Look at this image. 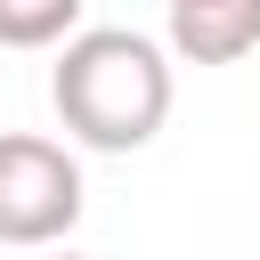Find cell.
<instances>
[{"label":"cell","mask_w":260,"mask_h":260,"mask_svg":"<svg viewBox=\"0 0 260 260\" xmlns=\"http://www.w3.org/2000/svg\"><path fill=\"white\" fill-rule=\"evenodd\" d=\"M49 106L73 146L89 154H138L171 122V49L130 24H81L57 41Z\"/></svg>","instance_id":"obj_1"},{"label":"cell","mask_w":260,"mask_h":260,"mask_svg":"<svg viewBox=\"0 0 260 260\" xmlns=\"http://www.w3.org/2000/svg\"><path fill=\"white\" fill-rule=\"evenodd\" d=\"M81 162L65 138L41 130H0V244L8 252H49L81 228Z\"/></svg>","instance_id":"obj_2"},{"label":"cell","mask_w":260,"mask_h":260,"mask_svg":"<svg viewBox=\"0 0 260 260\" xmlns=\"http://www.w3.org/2000/svg\"><path fill=\"white\" fill-rule=\"evenodd\" d=\"M162 24L187 65H244L260 49V0H162Z\"/></svg>","instance_id":"obj_3"},{"label":"cell","mask_w":260,"mask_h":260,"mask_svg":"<svg viewBox=\"0 0 260 260\" xmlns=\"http://www.w3.org/2000/svg\"><path fill=\"white\" fill-rule=\"evenodd\" d=\"M81 32V0H0V49H57Z\"/></svg>","instance_id":"obj_4"},{"label":"cell","mask_w":260,"mask_h":260,"mask_svg":"<svg viewBox=\"0 0 260 260\" xmlns=\"http://www.w3.org/2000/svg\"><path fill=\"white\" fill-rule=\"evenodd\" d=\"M49 260H89V252H65V244H49Z\"/></svg>","instance_id":"obj_5"}]
</instances>
